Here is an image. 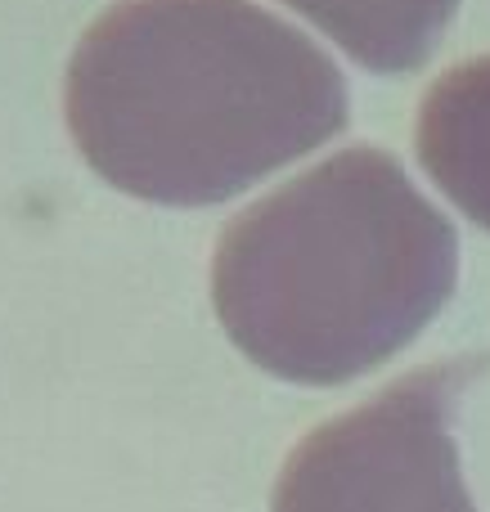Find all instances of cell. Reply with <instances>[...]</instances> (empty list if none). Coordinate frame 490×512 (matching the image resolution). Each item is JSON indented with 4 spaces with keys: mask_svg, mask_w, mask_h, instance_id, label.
<instances>
[{
    "mask_svg": "<svg viewBox=\"0 0 490 512\" xmlns=\"http://www.w3.org/2000/svg\"><path fill=\"white\" fill-rule=\"evenodd\" d=\"M419 162L473 225L490 230V54L455 63L419 104Z\"/></svg>",
    "mask_w": 490,
    "mask_h": 512,
    "instance_id": "4",
    "label": "cell"
},
{
    "mask_svg": "<svg viewBox=\"0 0 490 512\" xmlns=\"http://www.w3.org/2000/svg\"><path fill=\"white\" fill-rule=\"evenodd\" d=\"M459 279V234L383 149H347L225 225L212 306L257 369L342 387L414 342Z\"/></svg>",
    "mask_w": 490,
    "mask_h": 512,
    "instance_id": "2",
    "label": "cell"
},
{
    "mask_svg": "<svg viewBox=\"0 0 490 512\" xmlns=\"http://www.w3.org/2000/svg\"><path fill=\"white\" fill-rule=\"evenodd\" d=\"M338 41L360 68L396 77L437 54L459 0H284Z\"/></svg>",
    "mask_w": 490,
    "mask_h": 512,
    "instance_id": "5",
    "label": "cell"
},
{
    "mask_svg": "<svg viewBox=\"0 0 490 512\" xmlns=\"http://www.w3.org/2000/svg\"><path fill=\"white\" fill-rule=\"evenodd\" d=\"M63 113L99 180L216 207L347 126V81L252 0H117L77 41Z\"/></svg>",
    "mask_w": 490,
    "mask_h": 512,
    "instance_id": "1",
    "label": "cell"
},
{
    "mask_svg": "<svg viewBox=\"0 0 490 512\" xmlns=\"http://www.w3.org/2000/svg\"><path fill=\"white\" fill-rule=\"evenodd\" d=\"M486 360L396 378L320 423L275 481L270 512H477L455 450V414Z\"/></svg>",
    "mask_w": 490,
    "mask_h": 512,
    "instance_id": "3",
    "label": "cell"
}]
</instances>
